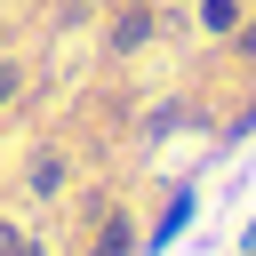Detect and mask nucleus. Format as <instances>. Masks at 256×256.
<instances>
[{
  "mask_svg": "<svg viewBox=\"0 0 256 256\" xmlns=\"http://www.w3.org/2000/svg\"><path fill=\"white\" fill-rule=\"evenodd\" d=\"M16 256H40V248H16Z\"/></svg>",
  "mask_w": 256,
  "mask_h": 256,
  "instance_id": "obj_5",
  "label": "nucleus"
},
{
  "mask_svg": "<svg viewBox=\"0 0 256 256\" xmlns=\"http://www.w3.org/2000/svg\"><path fill=\"white\" fill-rule=\"evenodd\" d=\"M120 248H128V232H112V240H104V248H96V256H120Z\"/></svg>",
  "mask_w": 256,
  "mask_h": 256,
  "instance_id": "obj_2",
  "label": "nucleus"
},
{
  "mask_svg": "<svg viewBox=\"0 0 256 256\" xmlns=\"http://www.w3.org/2000/svg\"><path fill=\"white\" fill-rule=\"evenodd\" d=\"M240 56H256V24H240Z\"/></svg>",
  "mask_w": 256,
  "mask_h": 256,
  "instance_id": "obj_3",
  "label": "nucleus"
},
{
  "mask_svg": "<svg viewBox=\"0 0 256 256\" xmlns=\"http://www.w3.org/2000/svg\"><path fill=\"white\" fill-rule=\"evenodd\" d=\"M16 248H24V240H16V224H0V256H16Z\"/></svg>",
  "mask_w": 256,
  "mask_h": 256,
  "instance_id": "obj_1",
  "label": "nucleus"
},
{
  "mask_svg": "<svg viewBox=\"0 0 256 256\" xmlns=\"http://www.w3.org/2000/svg\"><path fill=\"white\" fill-rule=\"evenodd\" d=\"M8 96H16V72H8V64H0V104H8Z\"/></svg>",
  "mask_w": 256,
  "mask_h": 256,
  "instance_id": "obj_4",
  "label": "nucleus"
}]
</instances>
